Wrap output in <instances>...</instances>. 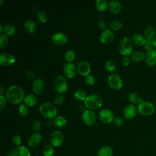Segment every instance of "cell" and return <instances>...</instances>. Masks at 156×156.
<instances>
[{
	"mask_svg": "<svg viewBox=\"0 0 156 156\" xmlns=\"http://www.w3.org/2000/svg\"><path fill=\"white\" fill-rule=\"evenodd\" d=\"M54 153V149L52 145H46L43 149L44 156H52Z\"/></svg>",
	"mask_w": 156,
	"mask_h": 156,
	"instance_id": "d590c367",
	"label": "cell"
},
{
	"mask_svg": "<svg viewBox=\"0 0 156 156\" xmlns=\"http://www.w3.org/2000/svg\"><path fill=\"white\" fill-rule=\"evenodd\" d=\"M155 106H156V102H155Z\"/></svg>",
	"mask_w": 156,
	"mask_h": 156,
	"instance_id": "9f6ffc18",
	"label": "cell"
},
{
	"mask_svg": "<svg viewBox=\"0 0 156 156\" xmlns=\"http://www.w3.org/2000/svg\"><path fill=\"white\" fill-rule=\"evenodd\" d=\"M130 63V60L128 56H124L122 58V63L124 66H128Z\"/></svg>",
	"mask_w": 156,
	"mask_h": 156,
	"instance_id": "681fc988",
	"label": "cell"
},
{
	"mask_svg": "<svg viewBox=\"0 0 156 156\" xmlns=\"http://www.w3.org/2000/svg\"><path fill=\"white\" fill-rule=\"evenodd\" d=\"M63 71L65 75L68 78H72L76 74L77 67L73 62H66L63 67Z\"/></svg>",
	"mask_w": 156,
	"mask_h": 156,
	"instance_id": "8fae6325",
	"label": "cell"
},
{
	"mask_svg": "<svg viewBox=\"0 0 156 156\" xmlns=\"http://www.w3.org/2000/svg\"><path fill=\"white\" fill-rule=\"evenodd\" d=\"M67 123V120L63 116L58 115L54 118V124L58 128L63 127L66 126Z\"/></svg>",
	"mask_w": 156,
	"mask_h": 156,
	"instance_id": "4316f807",
	"label": "cell"
},
{
	"mask_svg": "<svg viewBox=\"0 0 156 156\" xmlns=\"http://www.w3.org/2000/svg\"><path fill=\"white\" fill-rule=\"evenodd\" d=\"M146 41L144 36L140 34H135L132 37V41L138 46H144Z\"/></svg>",
	"mask_w": 156,
	"mask_h": 156,
	"instance_id": "7402d4cb",
	"label": "cell"
},
{
	"mask_svg": "<svg viewBox=\"0 0 156 156\" xmlns=\"http://www.w3.org/2000/svg\"><path fill=\"white\" fill-rule=\"evenodd\" d=\"M99 117L100 120L105 124H109L112 122L115 118L113 112L110 109L107 108L101 110L99 113Z\"/></svg>",
	"mask_w": 156,
	"mask_h": 156,
	"instance_id": "30bf717a",
	"label": "cell"
},
{
	"mask_svg": "<svg viewBox=\"0 0 156 156\" xmlns=\"http://www.w3.org/2000/svg\"><path fill=\"white\" fill-rule=\"evenodd\" d=\"M131 58L135 62H140L145 58V54L142 51H135L132 53Z\"/></svg>",
	"mask_w": 156,
	"mask_h": 156,
	"instance_id": "f546056e",
	"label": "cell"
},
{
	"mask_svg": "<svg viewBox=\"0 0 156 156\" xmlns=\"http://www.w3.org/2000/svg\"><path fill=\"white\" fill-rule=\"evenodd\" d=\"M42 140V136L39 132H34L28 139L27 144L30 147H35L38 146Z\"/></svg>",
	"mask_w": 156,
	"mask_h": 156,
	"instance_id": "e0dca14e",
	"label": "cell"
},
{
	"mask_svg": "<svg viewBox=\"0 0 156 156\" xmlns=\"http://www.w3.org/2000/svg\"><path fill=\"white\" fill-rule=\"evenodd\" d=\"M24 102L26 105L34 106L37 102V98L34 94L29 93L25 96L24 98Z\"/></svg>",
	"mask_w": 156,
	"mask_h": 156,
	"instance_id": "484cf974",
	"label": "cell"
},
{
	"mask_svg": "<svg viewBox=\"0 0 156 156\" xmlns=\"http://www.w3.org/2000/svg\"><path fill=\"white\" fill-rule=\"evenodd\" d=\"M84 101L86 107L92 110L99 108L103 104V99L102 97L96 93H93L87 96Z\"/></svg>",
	"mask_w": 156,
	"mask_h": 156,
	"instance_id": "3957f363",
	"label": "cell"
},
{
	"mask_svg": "<svg viewBox=\"0 0 156 156\" xmlns=\"http://www.w3.org/2000/svg\"><path fill=\"white\" fill-rule=\"evenodd\" d=\"M54 83L55 90L60 94L65 93L68 89L67 80L66 78L62 75L57 76L55 79Z\"/></svg>",
	"mask_w": 156,
	"mask_h": 156,
	"instance_id": "52a82bcc",
	"label": "cell"
},
{
	"mask_svg": "<svg viewBox=\"0 0 156 156\" xmlns=\"http://www.w3.org/2000/svg\"><path fill=\"white\" fill-rule=\"evenodd\" d=\"M7 98L2 94H0V109L2 110L7 104Z\"/></svg>",
	"mask_w": 156,
	"mask_h": 156,
	"instance_id": "bcb514c9",
	"label": "cell"
},
{
	"mask_svg": "<svg viewBox=\"0 0 156 156\" xmlns=\"http://www.w3.org/2000/svg\"><path fill=\"white\" fill-rule=\"evenodd\" d=\"M31 127L34 132H38L41 128V123L39 120H34L31 124Z\"/></svg>",
	"mask_w": 156,
	"mask_h": 156,
	"instance_id": "ab89813d",
	"label": "cell"
},
{
	"mask_svg": "<svg viewBox=\"0 0 156 156\" xmlns=\"http://www.w3.org/2000/svg\"><path fill=\"white\" fill-rule=\"evenodd\" d=\"M114 123L117 126H121L124 124V120L122 117L118 116L114 118Z\"/></svg>",
	"mask_w": 156,
	"mask_h": 156,
	"instance_id": "ee69618b",
	"label": "cell"
},
{
	"mask_svg": "<svg viewBox=\"0 0 156 156\" xmlns=\"http://www.w3.org/2000/svg\"><path fill=\"white\" fill-rule=\"evenodd\" d=\"M108 4L107 0H96L94 3L96 9L100 12L105 11L108 7Z\"/></svg>",
	"mask_w": 156,
	"mask_h": 156,
	"instance_id": "83f0119b",
	"label": "cell"
},
{
	"mask_svg": "<svg viewBox=\"0 0 156 156\" xmlns=\"http://www.w3.org/2000/svg\"><path fill=\"white\" fill-rule=\"evenodd\" d=\"M4 2V0H0V5H2Z\"/></svg>",
	"mask_w": 156,
	"mask_h": 156,
	"instance_id": "11a10c76",
	"label": "cell"
},
{
	"mask_svg": "<svg viewBox=\"0 0 156 156\" xmlns=\"http://www.w3.org/2000/svg\"><path fill=\"white\" fill-rule=\"evenodd\" d=\"M25 30L29 34H32L36 29L35 22L32 19H27L24 24Z\"/></svg>",
	"mask_w": 156,
	"mask_h": 156,
	"instance_id": "cb8c5ba5",
	"label": "cell"
},
{
	"mask_svg": "<svg viewBox=\"0 0 156 156\" xmlns=\"http://www.w3.org/2000/svg\"><path fill=\"white\" fill-rule=\"evenodd\" d=\"M137 110L138 112L141 115L147 116L152 115L154 113L155 108L151 102L143 101L138 104Z\"/></svg>",
	"mask_w": 156,
	"mask_h": 156,
	"instance_id": "5b68a950",
	"label": "cell"
},
{
	"mask_svg": "<svg viewBox=\"0 0 156 156\" xmlns=\"http://www.w3.org/2000/svg\"><path fill=\"white\" fill-rule=\"evenodd\" d=\"M144 35L147 41H152L155 38V28L151 25L147 26L144 29Z\"/></svg>",
	"mask_w": 156,
	"mask_h": 156,
	"instance_id": "44dd1931",
	"label": "cell"
},
{
	"mask_svg": "<svg viewBox=\"0 0 156 156\" xmlns=\"http://www.w3.org/2000/svg\"><path fill=\"white\" fill-rule=\"evenodd\" d=\"M82 119L84 124L90 126L94 124L96 119V115L92 110H85L82 113Z\"/></svg>",
	"mask_w": 156,
	"mask_h": 156,
	"instance_id": "9c48e42d",
	"label": "cell"
},
{
	"mask_svg": "<svg viewBox=\"0 0 156 156\" xmlns=\"http://www.w3.org/2000/svg\"><path fill=\"white\" fill-rule=\"evenodd\" d=\"M64 96L62 95V94H57L54 99H53V102H54V104H56V105H60L61 104H62V102H63L64 101Z\"/></svg>",
	"mask_w": 156,
	"mask_h": 156,
	"instance_id": "60d3db41",
	"label": "cell"
},
{
	"mask_svg": "<svg viewBox=\"0 0 156 156\" xmlns=\"http://www.w3.org/2000/svg\"><path fill=\"white\" fill-rule=\"evenodd\" d=\"M29 112L27 106L24 104H21L18 107V113L21 116H26Z\"/></svg>",
	"mask_w": 156,
	"mask_h": 156,
	"instance_id": "8d00e7d4",
	"label": "cell"
},
{
	"mask_svg": "<svg viewBox=\"0 0 156 156\" xmlns=\"http://www.w3.org/2000/svg\"><path fill=\"white\" fill-rule=\"evenodd\" d=\"M108 9L112 13H118L121 10V4L118 0H112L108 4Z\"/></svg>",
	"mask_w": 156,
	"mask_h": 156,
	"instance_id": "ffe728a7",
	"label": "cell"
},
{
	"mask_svg": "<svg viewBox=\"0 0 156 156\" xmlns=\"http://www.w3.org/2000/svg\"><path fill=\"white\" fill-rule=\"evenodd\" d=\"M3 31V27L2 24H0V34H2Z\"/></svg>",
	"mask_w": 156,
	"mask_h": 156,
	"instance_id": "f5cc1de1",
	"label": "cell"
},
{
	"mask_svg": "<svg viewBox=\"0 0 156 156\" xmlns=\"http://www.w3.org/2000/svg\"><path fill=\"white\" fill-rule=\"evenodd\" d=\"M98 26L99 29H102V30L106 29V23L103 20H99L98 21Z\"/></svg>",
	"mask_w": 156,
	"mask_h": 156,
	"instance_id": "7dc6e473",
	"label": "cell"
},
{
	"mask_svg": "<svg viewBox=\"0 0 156 156\" xmlns=\"http://www.w3.org/2000/svg\"><path fill=\"white\" fill-rule=\"evenodd\" d=\"M109 26L110 28L113 30H118L122 28V23L119 20H115L111 21V23L109 24Z\"/></svg>",
	"mask_w": 156,
	"mask_h": 156,
	"instance_id": "d6a6232c",
	"label": "cell"
},
{
	"mask_svg": "<svg viewBox=\"0 0 156 156\" xmlns=\"http://www.w3.org/2000/svg\"><path fill=\"white\" fill-rule=\"evenodd\" d=\"M15 26L11 23H7L3 27V33L7 36H12L15 33Z\"/></svg>",
	"mask_w": 156,
	"mask_h": 156,
	"instance_id": "f1b7e54d",
	"label": "cell"
},
{
	"mask_svg": "<svg viewBox=\"0 0 156 156\" xmlns=\"http://www.w3.org/2000/svg\"><path fill=\"white\" fill-rule=\"evenodd\" d=\"M25 74H26V77L30 79H33L35 77L34 73L30 69H27L25 72Z\"/></svg>",
	"mask_w": 156,
	"mask_h": 156,
	"instance_id": "c3c4849f",
	"label": "cell"
},
{
	"mask_svg": "<svg viewBox=\"0 0 156 156\" xmlns=\"http://www.w3.org/2000/svg\"><path fill=\"white\" fill-rule=\"evenodd\" d=\"M77 71L78 73L82 76H87L91 71V66L88 62L82 60L79 62L77 66Z\"/></svg>",
	"mask_w": 156,
	"mask_h": 156,
	"instance_id": "4fadbf2b",
	"label": "cell"
},
{
	"mask_svg": "<svg viewBox=\"0 0 156 156\" xmlns=\"http://www.w3.org/2000/svg\"><path fill=\"white\" fill-rule=\"evenodd\" d=\"M114 37L113 32L110 29H105L102 31L99 37V40L101 43L104 44H108L110 43Z\"/></svg>",
	"mask_w": 156,
	"mask_h": 156,
	"instance_id": "5bb4252c",
	"label": "cell"
},
{
	"mask_svg": "<svg viewBox=\"0 0 156 156\" xmlns=\"http://www.w3.org/2000/svg\"><path fill=\"white\" fill-rule=\"evenodd\" d=\"M107 82L109 86L115 90H119L123 85L121 77L117 73L110 74L107 78Z\"/></svg>",
	"mask_w": 156,
	"mask_h": 156,
	"instance_id": "8992f818",
	"label": "cell"
},
{
	"mask_svg": "<svg viewBox=\"0 0 156 156\" xmlns=\"http://www.w3.org/2000/svg\"><path fill=\"white\" fill-rule=\"evenodd\" d=\"M52 41L57 45H62L66 43L68 38L66 34L62 32H57L52 36Z\"/></svg>",
	"mask_w": 156,
	"mask_h": 156,
	"instance_id": "2e32d148",
	"label": "cell"
},
{
	"mask_svg": "<svg viewBox=\"0 0 156 156\" xmlns=\"http://www.w3.org/2000/svg\"><path fill=\"white\" fill-rule=\"evenodd\" d=\"M64 57H65V58L68 62H72V61L74 60L76 57L75 52L71 49L66 50L64 54Z\"/></svg>",
	"mask_w": 156,
	"mask_h": 156,
	"instance_id": "836d02e7",
	"label": "cell"
},
{
	"mask_svg": "<svg viewBox=\"0 0 156 156\" xmlns=\"http://www.w3.org/2000/svg\"><path fill=\"white\" fill-rule=\"evenodd\" d=\"M6 98L12 104H17L24 98L23 89L19 85H13L8 88L6 91Z\"/></svg>",
	"mask_w": 156,
	"mask_h": 156,
	"instance_id": "6da1fadb",
	"label": "cell"
},
{
	"mask_svg": "<svg viewBox=\"0 0 156 156\" xmlns=\"http://www.w3.org/2000/svg\"><path fill=\"white\" fill-rule=\"evenodd\" d=\"M137 111V108L133 104H128L124 108L123 115L126 119H131L135 117Z\"/></svg>",
	"mask_w": 156,
	"mask_h": 156,
	"instance_id": "9a60e30c",
	"label": "cell"
},
{
	"mask_svg": "<svg viewBox=\"0 0 156 156\" xmlns=\"http://www.w3.org/2000/svg\"><path fill=\"white\" fill-rule=\"evenodd\" d=\"M3 89H4V87L3 86H1V94H2L3 93Z\"/></svg>",
	"mask_w": 156,
	"mask_h": 156,
	"instance_id": "db71d44e",
	"label": "cell"
},
{
	"mask_svg": "<svg viewBox=\"0 0 156 156\" xmlns=\"http://www.w3.org/2000/svg\"><path fill=\"white\" fill-rule=\"evenodd\" d=\"M44 89V82L41 78H35L32 82V90L37 94H40Z\"/></svg>",
	"mask_w": 156,
	"mask_h": 156,
	"instance_id": "ac0fdd59",
	"label": "cell"
},
{
	"mask_svg": "<svg viewBox=\"0 0 156 156\" xmlns=\"http://www.w3.org/2000/svg\"><path fill=\"white\" fill-rule=\"evenodd\" d=\"M74 96L78 101H85L87 97V95L84 90L78 89L74 91Z\"/></svg>",
	"mask_w": 156,
	"mask_h": 156,
	"instance_id": "4dcf8cb0",
	"label": "cell"
},
{
	"mask_svg": "<svg viewBox=\"0 0 156 156\" xmlns=\"http://www.w3.org/2000/svg\"><path fill=\"white\" fill-rule=\"evenodd\" d=\"M151 43L152 44V46L154 47V48H156V38H155L154 39H153L151 41Z\"/></svg>",
	"mask_w": 156,
	"mask_h": 156,
	"instance_id": "f907efd6",
	"label": "cell"
},
{
	"mask_svg": "<svg viewBox=\"0 0 156 156\" xmlns=\"http://www.w3.org/2000/svg\"><path fill=\"white\" fill-rule=\"evenodd\" d=\"M37 18L42 23H44L48 21V16L47 13L44 11H39L37 13Z\"/></svg>",
	"mask_w": 156,
	"mask_h": 156,
	"instance_id": "74e56055",
	"label": "cell"
},
{
	"mask_svg": "<svg viewBox=\"0 0 156 156\" xmlns=\"http://www.w3.org/2000/svg\"><path fill=\"white\" fill-rule=\"evenodd\" d=\"M118 50L124 56H128L132 54L133 44L131 39L126 36L122 37L119 41Z\"/></svg>",
	"mask_w": 156,
	"mask_h": 156,
	"instance_id": "277c9868",
	"label": "cell"
},
{
	"mask_svg": "<svg viewBox=\"0 0 156 156\" xmlns=\"http://www.w3.org/2000/svg\"><path fill=\"white\" fill-rule=\"evenodd\" d=\"M16 61L15 57L10 53L4 52L0 55V65L2 66H10Z\"/></svg>",
	"mask_w": 156,
	"mask_h": 156,
	"instance_id": "7c38bea8",
	"label": "cell"
},
{
	"mask_svg": "<svg viewBox=\"0 0 156 156\" xmlns=\"http://www.w3.org/2000/svg\"><path fill=\"white\" fill-rule=\"evenodd\" d=\"M129 100L130 102H131L133 104H136V103L139 104L143 101V99H142V98L141 96H140L138 94H136V93H134V92L130 93L129 94Z\"/></svg>",
	"mask_w": 156,
	"mask_h": 156,
	"instance_id": "1f68e13d",
	"label": "cell"
},
{
	"mask_svg": "<svg viewBox=\"0 0 156 156\" xmlns=\"http://www.w3.org/2000/svg\"><path fill=\"white\" fill-rule=\"evenodd\" d=\"M39 112L46 118L52 119L57 116V110L53 103L44 102L39 106Z\"/></svg>",
	"mask_w": 156,
	"mask_h": 156,
	"instance_id": "7a4b0ae2",
	"label": "cell"
},
{
	"mask_svg": "<svg viewBox=\"0 0 156 156\" xmlns=\"http://www.w3.org/2000/svg\"><path fill=\"white\" fill-rule=\"evenodd\" d=\"M113 154V151L110 146H104L99 149L98 152V156H112Z\"/></svg>",
	"mask_w": 156,
	"mask_h": 156,
	"instance_id": "d4e9b609",
	"label": "cell"
},
{
	"mask_svg": "<svg viewBox=\"0 0 156 156\" xmlns=\"http://www.w3.org/2000/svg\"><path fill=\"white\" fill-rule=\"evenodd\" d=\"M105 69L109 71V72H113L115 71L116 68V63L112 60H108L106 61L105 64Z\"/></svg>",
	"mask_w": 156,
	"mask_h": 156,
	"instance_id": "e575fe53",
	"label": "cell"
},
{
	"mask_svg": "<svg viewBox=\"0 0 156 156\" xmlns=\"http://www.w3.org/2000/svg\"><path fill=\"white\" fill-rule=\"evenodd\" d=\"M50 143L54 147H58L64 141V135L59 130H55L50 135Z\"/></svg>",
	"mask_w": 156,
	"mask_h": 156,
	"instance_id": "ba28073f",
	"label": "cell"
},
{
	"mask_svg": "<svg viewBox=\"0 0 156 156\" xmlns=\"http://www.w3.org/2000/svg\"><path fill=\"white\" fill-rule=\"evenodd\" d=\"M144 46V48H145L146 51H147V52L154 50V47L152 46L151 41H146Z\"/></svg>",
	"mask_w": 156,
	"mask_h": 156,
	"instance_id": "f6af8a7d",
	"label": "cell"
},
{
	"mask_svg": "<svg viewBox=\"0 0 156 156\" xmlns=\"http://www.w3.org/2000/svg\"><path fill=\"white\" fill-rule=\"evenodd\" d=\"M14 151L16 156H31V153L29 149L24 146L16 147Z\"/></svg>",
	"mask_w": 156,
	"mask_h": 156,
	"instance_id": "603a6c76",
	"label": "cell"
},
{
	"mask_svg": "<svg viewBox=\"0 0 156 156\" xmlns=\"http://www.w3.org/2000/svg\"><path fill=\"white\" fill-rule=\"evenodd\" d=\"M12 143H13L14 145L18 146H21V143H22V140L21 138L20 135H15L13 136L12 138Z\"/></svg>",
	"mask_w": 156,
	"mask_h": 156,
	"instance_id": "7bdbcfd3",
	"label": "cell"
},
{
	"mask_svg": "<svg viewBox=\"0 0 156 156\" xmlns=\"http://www.w3.org/2000/svg\"><path fill=\"white\" fill-rule=\"evenodd\" d=\"M85 82L88 85H94L95 83V82H96L94 77L93 75H91V74H88L87 76H85Z\"/></svg>",
	"mask_w": 156,
	"mask_h": 156,
	"instance_id": "b9f144b4",
	"label": "cell"
},
{
	"mask_svg": "<svg viewBox=\"0 0 156 156\" xmlns=\"http://www.w3.org/2000/svg\"><path fill=\"white\" fill-rule=\"evenodd\" d=\"M145 62L149 66H153L156 64V50L154 49L147 52L145 54Z\"/></svg>",
	"mask_w": 156,
	"mask_h": 156,
	"instance_id": "d6986e66",
	"label": "cell"
},
{
	"mask_svg": "<svg viewBox=\"0 0 156 156\" xmlns=\"http://www.w3.org/2000/svg\"><path fill=\"white\" fill-rule=\"evenodd\" d=\"M7 156H16L15 151H11L9 152V154H7Z\"/></svg>",
	"mask_w": 156,
	"mask_h": 156,
	"instance_id": "816d5d0a",
	"label": "cell"
},
{
	"mask_svg": "<svg viewBox=\"0 0 156 156\" xmlns=\"http://www.w3.org/2000/svg\"><path fill=\"white\" fill-rule=\"evenodd\" d=\"M8 42H9L8 36L4 33L1 34H0V47L1 48H4L5 46H7Z\"/></svg>",
	"mask_w": 156,
	"mask_h": 156,
	"instance_id": "f35d334b",
	"label": "cell"
}]
</instances>
